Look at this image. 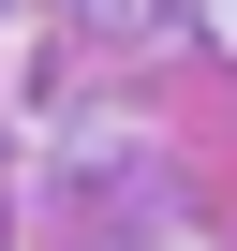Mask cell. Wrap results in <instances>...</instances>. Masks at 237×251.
Here are the masks:
<instances>
[]
</instances>
